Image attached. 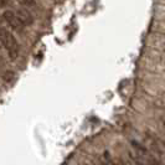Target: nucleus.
Masks as SVG:
<instances>
[{
	"label": "nucleus",
	"mask_w": 165,
	"mask_h": 165,
	"mask_svg": "<svg viewBox=\"0 0 165 165\" xmlns=\"http://www.w3.org/2000/svg\"><path fill=\"white\" fill-rule=\"evenodd\" d=\"M81 165H90V164H87V163H83V164H81Z\"/></svg>",
	"instance_id": "11"
},
{
	"label": "nucleus",
	"mask_w": 165,
	"mask_h": 165,
	"mask_svg": "<svg viewBox=\"0 0 165 165\" xmlns=\"http://www.w3.org/2000/svg\"><path fill=\"white\" fill-rule=\"evenodd\" d=\"M18 16V19L20 20V23L24 25V26H31L34 24V16L26 10V9H23V8H19L16 11H14Z\"/></svg>",
	"instance_id": "4"
},
{
	"label": "nucleus",
	"mask_w": 165,
	"mask_h": 165,
	"mask_svg": "<svg viewBox=\"0 0 165 165\" xmlns=\"http://www.w3.org/2000/svg\"><path fill=\"white\" fill-rule=\"evenodd\" d=\"M3 65V58H2V56H0V66Z\"/></svg>",
	"instance_id": "9"
},
{
	"label": "nucleus",
	"mask_w": 165,
	"mask_h": 165,
	"mask_svg": "<svg viewBox=\"0 0 165 165\" xmlns=\"http://www.w3.org/2000/svg\"><path fill=\"white\" fill-rule=\"evenodd\" d=\"M14 76H15L14 72H11V71H6V72H4V74H3V79L6 81V82H11V79H13Z\"/></svg>",
	"instance_id": "6"
},
{
	"label": "nucleus",
	"mask_w": 165,
	"mask_h": 165,
	"mask_svg": "<svg viewBox=\"0 0 165 165\" xmlns=\"http://www.w3.org/2000/svg\"><path fill=\"white\" fill-rule=\"evenodd\" d=\"M0 44L3 45L11 61H15L20 53V46L16 37L5 27L0 26Z\"/></svg>",
	"instance_id": "1"
},
{
	"label": "nucleus",
	"mask_w": 165,
	"mask_h": 165,
	"mask_svg": "<svg viewBox=\"0 0 165 165\" xmlns=\"http://www.w3.org/2000/svg\"><path fill=\"white\" fill-rule=\"evenodd\" d=\"M3 19L6 21V24H8L13 30H15V31H18V32H23V31H24V27H25V26L20 23V20L18 19V16H16V14H15L14 11H11V10L4 11Z\"/></svg>",
	"instance_id": "3"
},
{
	"label": "nucleus",
	"mask_w": 165,
	"mask_h": 165,
	"mask_svg": "<svg viewBox=\"0 0 165 165\" xmlns=\"http://www.w3.org/2000/svg\"><path fill=\"white\" fill-rule=\"evenodd\" d=\"M163 101H164V104H165V95H164V97H163Z\"/></svg>",
	"instance_id": "10"
},
{
	"label": "nucleus",
	"mask_w": 165,
	"mask_h": 165,
	"mask_svg": "<svg viewBox=\"0 0 165 165\" xmlns=\"http://www.w3.org/2000/svg\"><path fill=\"white\" fill-rule=\"evenodd\" d=\"M9 5H11V0H0V8L2 9L8 8Z\"/></svg>",
	"instance_id": "8"
},
{
	"label": "nucleus",
	"mask_w": 165,
	"mask_h": 165,
	"mask_svg": "<svg viewBox=\"0 0 165 165\" xmlns=\"http://www.w3.org/2000/svg\"><path fill=\"white\" fill-rule=\"evenodd\" d=\"M159 127H160L161 132L165 134V116H161L159 118Z\"/></svg>",
	"instance_id": "7"
},
{
	"label": "nucleus",
	"mask_w": 165,
	"mask_h": 165,
	"mask_svg": "<svg viewBox=\"0 0 165 165\" xmlns=\"http://www.w3.org/2000/svg\"><path fill=\"white\" fill-rule=\"evenodd\" d=\"M129 158H130V160L135 164V165H149L140 155H138L135 151L134 153H132V151H129Z\"/></svg>",
	"instance_id": "5"
},
{
	"label": "nucleus",
	"mask_w": 165,
	"mask_h": 165,
	"mask_svg": "<svg viewBox=\"0 0 165 165\" xmlns=\"http://www.w3.org/2000/svg\"><path fill=\"white\" fill-rule=\"evenodd\" d=\"M132 145H133L135 153H137L138 155H140L149 165H163V164L159 161V159H158L151 151H149L145 146H143L140 143H138V142H135V140H132Z\"/></svg>",
	"instance_id": "2"
}]
</instances>
